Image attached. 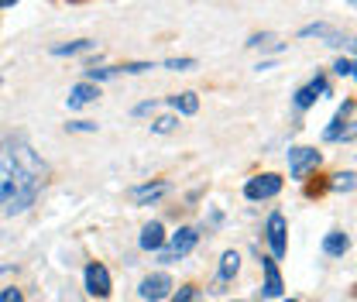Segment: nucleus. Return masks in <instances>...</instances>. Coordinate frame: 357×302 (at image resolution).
Segmentation results:
<instances>
[{"mask_svg": "<svg viewBox=\"0 0 357 302\" xmlns=\"http://www.w3.org/2000/svg\"><path fill=\"white\" fill-rule=\"evenodd\" d=\"M48 169L24 137L0 141V213H21L42 192Z\"/></svg>", "mask_w": 357, "mask_h": 302, "instance_id": "obj_1", "label": "nucleus"}, {"mask_svg": "<svg viewBox=\"0 0 357 302\" xmlns=\"http://www.w3.org/2000/svg\"><path fill=\"white\" fill-rule=\"evenodd\" d=\"M199 244V230L196 227H178L176 234H172V241L158 251V258L165 261V264H172V261H182L185 255H192V248Z\"/></svg>", "mask_w": 357, "mask_h": 302, "instance_id": "obj_2", "label": "nucleus"}, {"mask_svg": "<svg viewBox=\"0 0 357 302\" xmlns=\"http://www.w3.org/2000/svg\"><path fill=\"white\" fill-rule=\"evenodd\" d=\"M278 192H282V175H275V172L255 175V179H248V186H244V196H248V199H271V196H278Z\"/></svg>", "mask_w": 357, "mask_h": 302, "instance_id": "obj_3", "label": "nucleus"}, {"mask_svg": "<svg viewBox=\"0 0 357 302\" xmlns=\"http://www.w3.org/2000/svg\"><path fill=\"white\" fill-rule=\"evenodd\" d=\"M86 292L96 296V299H107L110 296V271L100 261H89L86 264Z\"/></svg>", "mask_w": 357, "mask_h": 302, "instance_id": "obj_4", "label": "nucleus"}, {"mask_svg": "<svg viewBox=\"0 0 357 302\" xmlns=\"http://www.w3.org/2000/svg\"><path fill=\"white\" fill-rule=\"evenodd\" d=\"M141 299L144 302H158V299H165L169 292H172V278L165 275V271H155V275H148L144 282H141Z\"/></svg>", "mask_w": 357, "mask_h": 302, "instance_id": "obj_5", "label": "nucleus"}, {"mask_svg": "<svg viewBox=\"0 0 357 302\" xmlns=\"http://www.w3.org/2000/svg\"><path fill=\"white\" fill-rule=\"evenodd\" d=\"M323 158H319V151L316 148H292L289 151V165H292V179H306L310 169H316Z\"/></svg>", "mask_w": 357, "mask_h": 302, "instance_id": "obj_6", "label": "nucleus"}, {"mask_svg": "<svg viewBox=\"0 0 357 302\" xmlns=\"http://www.w3.org/2000/svg\"><path fill=\"white\" fill-rule=\"evenodd\" d=\"M268 244H271V255H275V258H285L289 241H285V216L282 213L268 216Z\"/></svg>", "mask_w": 357, "mask_h": 302, "instance_id": "obj_7", "label": "nucleus"}, {"mask_svg": "<svg viewBox=\"0 0 357 302\" xmlns=\"http://www.w3.org/2000/svg\"><path fill=\"white\" fill-rule=\"evenodd\" d=\"M96 96H100V86H96V83H76V86L69 89V100H66V103H69V110H79V107H89Z\"/></svg>", "mask_w": 357, "mask_h": 302, "instance_id": "obj_8", "label": "nucleus"}, {"mask_svg": "<svg viewBox=\"0 0 357 302\" xmlns=\"http://www.w3.org/2000/svg\"><path fill=\"white\" fill-rule=\"evenodd\" d=\"M141 251H162L165 248V227L158 223V220H151L144 230H141Z\"/></svg>", "mask_w": 357, "mask_h": 302, "instance_id": "obj_9", "label": "nucleus"}, {"mask_svg": "<svg viewBox=\"0 0 357 302\" xmlns=\"http://www.w3.org/2000/svg\"><path fill=\"white\" fill-rule=\"evenodd\" d=\"M165 192H169V182H151V186H137V189H131V199L137 206H144V203L162 199Z\"/></svg>", "mask_w": 357, "mask_h": 302, "instance_id": "obj_10", "label": "nucleus"}, {"mask_svg": "<svg viewBox=\"0 0 357 302\" xmlns=\"http://www.w3.org/2000/svg\"><path fill=\"white\" fill-rule=\"evenodd\" d=\"M261 271H265V296H268V299L282 296V275H278V264H275V258H261Z\"/></svg>", "mask_w": 357, "mask_h": 302, "instance_id": "obj_11", "label": "nucleus"}, {"mask_svg": "<svg viewBox=\"0 0 357 302\" xmlns=\"http://www.w3.org/2000/svg\"><path fill=\"white\" fill-rule=\"evenodd\" d=\"M347 248H351V237H347L344 230H330V234L323 237V251H326L330 258H344Z\"/></svg>", "mask_w": 357, "mask_h": 302, "instance_id": "obj_12", "label": "nucleus"}, {"mask_svg": "<svg viewBox=\"0 0 357 302\" xmlns=\"http://www.w3.org/2000/svg\"><path fill=\"white\" fill-rule=\"evenodd\" d=\"M299 35H303V38H310V35H316V38H326V45H330V48H340V45H344V35H340L337 28H330V24H310V28H303Z\"/></svg>", "mask_w": 357, "mask_h": 302, "instance_id": "obj_13", "label": "nucleus"}, {"mask_svg": "<svg viewBox=\"0 0 357 302\" xmlns=\"http://www.w3.org/2000/svg\"><path fill=\"white\" fill-rule=\"evenodd\" d=\"M316 93H326V80H323V76H316L312 83H306V86L296 93V107H299V110L312 107V103H316Z\"/></svg>", "mask_w": 357, "mask_h": 302, "instance_id": "obj_14", "label": "nucleus"}, {"mask_svg": "<svg viewBox=\"0 0 357 302\" xmlns=\"http://www.w3.org/2000/svg\"><path fill=\"white\" fill-rule=\"evenodd\" d=\"M351 110H354V100H344V107L337 110V117L330 121V128L323 130V137H326V141H337V137H340V130H344V124H347Z\"/></svg>", "mask_w": 357, "mask_h": 302, "instance_id": "obj_15", "label": "nucleus"}, {"mask_svg": "<svg viewBox=\"0 0 357 302\" xmlns=\"http://www.w3.org/2000/svg\"><path fill=\"white\" fill-rule=\"evenodd\" d=\"M169 103H172V110L185 114V117H192L199 110V96L196 93H176V96H169Z\"/></svg>", "mask_w": 357, "mask_h": 302, "instance_id": "obj_16", "label": "nucleus"}, {"mask_svg": "<svg viewBox=\"0 0 357 302\" xmlns=\"http://www.w3.org/2000/svg\"><path fill=\"white\" fill-rule=\"evenodd\" d=\"M237 268H241V255H237V251H223V258H220V282L234 278V275H237Z\"/></svg>", "mask_w": 357, "mask_h": 302, "instance_id": "obj_17", "label": "nucleus"}, {"mask_svg": "<svg viewBox=\"0 0 357 302\" xmlns=\"http://www.w3.org/2000/svg\"><path fill=\"white\" fill-rule=\"evenodd\" d=\"M330 189H337V192H351V189H357V172H337L333 182H330Z\"/></svg>", "mask_w": 357, "mask_h": 302, "instance_id": "obj_18", "label": "nucleus"}, {"mask_svg": "<svg viewBox=\"0 0 357 302\" xmlns=\"http://www.w3.org/2000/svg\"><path fill=\"white\" fill-rule=\"evenodd\" d=\"M96 42H89V38H83V42H69V45H55L52 52L55 55H76V52H89Z\"/></svg>", "mask_w": 357, "mask_h": 302, "instance_id": "obj_19", "label": "nucleus"}, {"mask_svg": "<svg viewBox=\"0 0 357 302\" xmlns=\"http://www.w3.org/2000/svg\"><path fill=\"white\" fill-rule=\"evenodd\" d=\"M121 76V66H107V69H86V83H100V80H114Z\"/></svg>", "mask_w": 357, "mask_h": 302, "instance_id": "obj_20", "label": "nucleus"}, {"mask_svg": "<svg viewBox=\"0 0 357 302\" xmlns=\"http://www.w3.org/2000/svg\"><path fill=\"white\" fill-rule=\"evenodd\" d=\"M176 128H178V117H172V114H169V117H158V121L151 124V130H155V134H172Z\"/></svg>", "mask_w": 357, "mask_h": 302, "instance_id": "obj_21", "label": "nucleus"}, {"mask_svg": "<svg viewBox=\"0 0 357 302\" xmlns=\"http://www.w3.org/2000/svg\"><path fill=\"white\" fill-rule=\"evenodd\" d=\"M165 69H172V73H189V69H196V59H169Z\"/></svg>", "mask_w": 357, "mask_h": 302, "instance_id": "obj_22", "label": "nucleus"}, {"mask_svg": "<svg viewBox=\"0 0 357 302\" xmlns=\"http://www.w3.org/2000/svg\"><path fill=\"white\" fill-rule=\"evenodd\" d=\"M192 299H196V289H192V285H182V289H178L169 302H192Z\"/></svg>", "mask_w": 357, "mask_h": 302, "instance_id": "obj_23", "label": "nucleus"}, {"mask_svg": "<svg viewBox=\"0 0 357 302\" xmlns=\"http://www.w3.org/2000/svg\"><path fill=\"white\" fill-rule=\"evenodd\" d=\"M333 73H337V76H351V73H354V59H337Z\"/></svg>", "mask_w": 357, "mask_h": 302, "instance_id": "obj_24", "label": "nucleus"}, {"mask_svg": "<svg viewBox=\"0 0 357 302\" xmlns=\"http://www.w3.org/2000/svg\"><path fill=\"white\" fill-rule=\"evenodd\" d=\"M0 302H24L21 289H0Z\"/></svg>", "mask_w": 357, "mask_h": 302, "instance_id": "obj_25", "label": "nucleus"}, {"mask_svg": "<svg viewBox=\"0 0 357 302\" xmlns=\"http://www.w3.org/2000/svg\"><path fill=\"white\" fill-rule=\"evenodd\" d=\"M151 69V62H128V66H121V73H148Z\"/></svg>", "mask_w": 357, "mask_h": 302, "instance_id": "obj_26", "label": "nucleus"}, {"mask_svg": "<svg viewBox=\"0 0 357 302\" xmlns=\"http://www.w3.org/2000/svg\"><path fill=\"white\" fill-rule=\"evenodd\" d=\"M69 130H96V124H93V121H73Z\"/></svg>", "mask_w": 357, "mask_h": 302, "instance_id": "obj_27", "label": "nucleus"}, {"mask_svg": "<svg viewBox=\"0 0 357 302\" xmlns=\"http://www.w3.org/2000/svg\"><path fill=\"white\" fill-rule=\"evenodd\" d=\"M354 137H357V124H351V128L340 130V137H337V141H354Z\"/></svg>", "mask_w": 357, "mask_h": 302, "instance_id": "obj_28", "label": "nucleus"}, {"mask_svg": "<svg viewBox=\"0 0 357 302\" xmlns=\"http://www.w3.org/2000/svg\"><path fill=\"white\" fill-rule=\"evenodd\" d=\"M151 110H155V100H148V103H137V107H134V114H137V117H141V114H151Z\"/></svg>", "mask_w": 357, "mask_h": 302, "instance_id": "obj_29", "label": "nucleus"}, {"mask_svg": "<svg viewBox=\"0 0 357 302\" xmlns=\"http://www.w3.org/2000/svg\"><path fill=\"white\" fill-rule=\"evenodd\" d=\"M351 80H357V62H354V73H351Z\"/></svg>", "mask_w": 357, "mask_h": 302, "instance_id": "obj_30", "label": "nucleus"}, {"mask_svg": "<svg viewBox=\"0 0 357 302\" xmlns=\"http://www.w3.org/2000/svg\"><path fill=\"white\" fill-rule=\"evenodd\" d=\"M351 48H354V55H357V38H354V42H351Z\"/></svg>", "mask_w": 357, "mask_h": 302, "instance_id": "obj_31", "label": "nucleus"}, {"mask_svg": "<svg viewBox=\"0 0 357 302\" xmlns=\"http://www.w3.org/2000/svg\"><path fill=\"white\" fill-rule=\"evenodd\" d=\"M285 302H299V299H285Z\"/></svg>", "mask_w": 357, "mask_h": 302, "instance_id": "obj_32", "label": "nucleus"}]
</instances>
